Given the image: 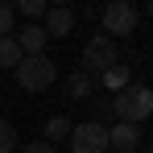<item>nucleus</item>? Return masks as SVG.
Returning a JSON list of instances; mask_svg holds the SVG:
<instances>
[{
    "label": "nucleus",
    "mask_w": 153,
    "mask_h": 153,
    "mask_svg": "<svg viewBox=\"0 0 153 153\" xmlns=\"http://www.w3.org/2000/svg\"><path fill=\"white\" fill-rule=\"evenodd\" d=\"M108 103H112L116 120H124V124H141L145 116H153V91L145 83H128L124 91H116Z\"/></svg>",
    "instance_id": "1"
},
{
    "label": "nucleus",
    "mask_w": 153,
    "mask_h": 153,
    "mask_svg": "<svg viewBox=\"0 0 153 153\" xmlns=\"http://www.w3.org/2000/svg\"><path fill=\"white\" fill-rule=\"evenodd\" d=\"M17 83L25 87V91H46L54 79H58V66H54V58H46V54H33V58H21L17 62Z\"/></svg>",
    "instance_id": "2"
},
{
    "label": "nucleus",
    "mask_w": 153,
    "mask_h": 153,
    "mask_svg": "<svg viewBox=\"0 0 153 153\" xmlns=\"http://www.w3.org/2000/svg\"><path fill=\"white\" fill-rule=\"evenodd\" d=\"M100 21H103V37H132L137 33V21H141V13L128 4V0H112L108 8L100 13Z\"/></svg>",
    "instance_id": "3"
},
{
    "label": "nucleus",
    "mask_w": 153,
    "mask_h": 153,
    "mask_svg": "<svg viewBox=\"0 0 153 153\" xmlns=\"http://www.w3.org/2000/svg\"><path fill=\"white\" fill-rule=\"evenodd\" d=\"M120 62V50H116V42L112 37H103V33H95L91 42H87V50H83V75H103V71H112Z\"/></svg>",
    "instance_id": "4"
},
{
    "label": "nucleus",
    "mask_w": 153,
    "mask_h": 153,
    "mask_svg": "<svg viewBox=\"0 0 153 153\" xmlns=\"http://www.w3.org/2000/svg\"><path fill=\"white\" fill-rule=\"evenodd\" d=\"M71 153H108V124L100 120H83V124H71Z\"/></svg>",
    "instance_id": "5"
},
{
    "label": "nucleus",
    "mask_w": 153,
    "mask_h": 153,
    "mask_svg": "<svg viewBox=\"0 0 153 153\" xmlns=\"http://www.w3.org/2000/svg\"><path fill=\"white\" fill-rule=\"evenodd\" d=\"M75 8H66V4H50L46 8V37H66V33H75Z\"/></svg>",
    "instance_id": "6"
},
{
    "label": "nucleus",
    "mask_w": 153,
    "mask_h": 153,
    "mask_svg": "<svg viewBox=\"0 0 153 153\" xmlns=\"http://www.w3.org/2000/svg\"><path fill=\"white\" fill-rule=\"evenodd\" d=\"M137 145H141V128H137V124L116 120V124L108 128V149H112V153H132Z\"/></svg>",
    "instance_id": "7"
},
{
    "label": "nucleus",
    "mask_w": 153,
    "mask_h": 153,
    "mask_svg": "<svg viewBox=\"0 0 153 153\" xmlns=\"http://www.w3.org/2000/svg\"><path fill=\"white\" fill-rule=\"evenodd\" d=\"M13 42L21 46V58H33V54H46V29L42 25H21V33H13Z\"/></svg>",
    "instance_id": "8"
},
{
    "label": "nucleus",
    "mask_w": 153,
    "mask_h": 153,
    "mask_svg": "<svg viewBox=\"0 0 153 153\" xmlns=\"http://www.w3.org/2000/svg\"><path fill=\"white\" fill-rule=\"evenodd\" d=\"M91 91H95V79H91V75H83V71H75V75L66 79V95H71V100L87 103V100H91Z\"/></svg>",
    "instance_id": "9"
},
{
    "label": "nucleus",
    "mask_w": 153,
    "mask_h": 153,
    "mask_svg": "<svg viewBox=\"0 0 153 153\" xmlns=\"http://www.w3.org/2000/svg\"><path fill=\"white\" fill-rule=\"evenodd\" d=\"M100 83L108 87V91H112V95H116V91H124L132 79H128V66H120V62H116L112 71H103V75H100Z\"/></svg>",
    "instance_id": "10"
},
{
    "label": "nucleus",
    "mask_w": 153,
    "mask_h": 153,
    "mask_svg": "<svg viewBox=\"0 0 153 153\" xmlns=\"http://www.w3.org/2000/svg\"><path fill=\"white\" fill-rule=\"evenodd\" d=\"M71 137V120L66 116H50L46 120V145H58V141H66Z\"/></svg>",
    "instance_id": "11"
},
{
    "label": "nucleus",
    "mask_w": 153,
    "mask_h": 153,
    "mask_svg": "<svg viewBox=\"0 0 153 153\" xmlns=\"http://www.w3.org/2000/svg\"><path fill=\"white\" fill-rule=\"evenodd\" d=\"M17 62H21V46L13 37H0V66H13L17 71Z\"/></svg>",
    "instance_id": "12"
},
{
    "label": "nucleus",
    "mask_w": 153,
    "mask_h": 153,
    "mask_svg": "<svg viewBox=\"0 0 153 153\" xmlns=\"http://www.w3.org/2000/svg\"><path fill=\"white\" fill-rule=\"evenodd\" d=\"M46 8H50V4H42V0H21V4H17L13 13H21V17H29V25H33L37 17H46Z\"/></svg>",
    "instance_id": "13"
},
{
    "label": "nucleus",
    "mask_w": 153,
    "mask_h": 153,
    "mask_svg": "<svg viewBox=\"0 0 153 153\" xmlns=\"http://www.w3.org/2000/svg\"><path fill=\"white\" fill-rule=\"evenodd\" d=\"M17 33V13L13 4H0V37H13Z\"/></svg>",
    "instance_id": "14"
},
{
    "label": "nucleus",
    "mask_w": 153,
    "mask_h": 153,
    "mask_svg": "<svg viewBox=\"0 0 153 153\" xmlns=\"http://www.w3.org/2000/svg\"><path fill=\"white\" fill-rule=\"evenodd\" d=\"M13 149H17V128L0 116V153H13Z\"/></svg>",
    "instance_id": "15"
},
{
    "label": "nucleus",
    "mask_w": 153,
    "mask_h": 153,
    "mask_svg": "<svg viewBox=\"0 0 153 153\" xmlns=\"http://www.w3.org/2000/svg\"><path fill=\"white\" fill-rule=\"evenodd\" d=\"M21 153H54V145H46V141H33V145H25Z\"/></svg>",
    "instance_id": "16"
},
{
    "label": "nucleus",
    "mask_w": 153,
    "mask_h": 153,
    "mask_svg": "<svg viewBox=\"0 0 153 153\" xmlns=\"http://www.w3.org/2000/svg\"><path fill=\"white\" fill-rule=\"evenodd\" d=\"M145 17H149V21H153V0H149V4H145Z\"/></svg>",
    "instance_id": "17"
},
{
    "label": "nucleus",
    "mask_w": 153,
    "mask_h": 153,
    "mask_svg": "<svg viewBox=\"0 0 153 153\" xmlns=\"http://www.w3.org/2000/svg\"><path fill=\"white\" fill-rule=\"evenodd\" d=\"M149 153H153V141H149Z\"/></svg>",
    "instance_id": "18"
},
{
    "label": "nucleus",
    "mask_w": 153,
    "mask_h": 153,
    "mask_svg": "<svg viewBox=\"0 0 153 153\" xmlns=\"http://www.w3.org/2000/svg\"><path fill=\"white\" fill-rule=\"evenodd\" d=\"M108 153H112V149H108Z\"/></svg>",
    "instance_id": "19"
},
{
    "label": "nucleus",
    "mask_w": 153,
    "mask_h": 153,
    "mask_svg": "<svg viewBox=\"0 0 153 153\" xmlns=\"http://www.w3.org/2000/svg\"><path fill=\"white\" fill-rule=\"evenodd\" d=\"M149 91H153V87H149Z\"/></svg>",
    "instance_id": "20"
}]
</instances>
